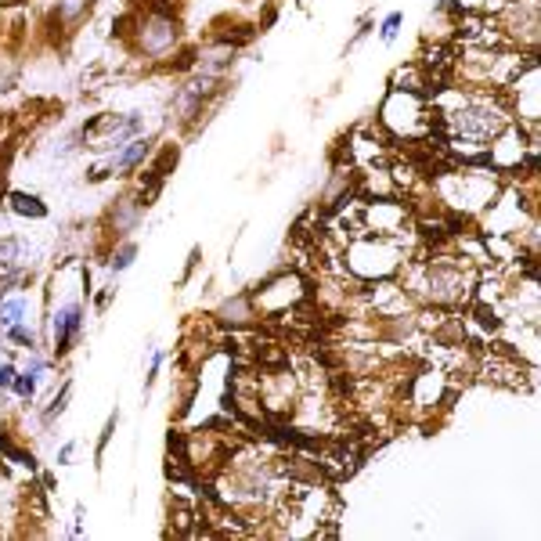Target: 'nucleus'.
<instances>
[{
    "label": "nucleus",
    "mask_w": 541,
    "mask_h": 541,
    "mask_svg": "<svg viewBox=\"0 0 541 541\" xmlns=\"http://www.w3.org/2000/svg\"><path fill=\"white\" fill-rule=\"evenodd\" d=\"M22 314H26V303H22V300H11V303L0 307V325H4V329H11V325H19Z\"/></svg>",
    "instance_id": "7"
},
{
    "label": "nucleus",
    "mask_w": 541,
    "mask_h": 541,
    "mask_svg": "<svg viewBox=\"0 0 541 541\" xmlns=\"http://www.w3.org/2000/svg\"><path fill=\"white\" fill-rule=\"evenodd\" d=\"M15 383V368L11 364H0V387H11Z\"/></svg>",
    "instance_id": "13"
},
{
    "label": "nucleus",
    "mask_w": 541,
    "mask_h": 541,
    "mask_svg": "<svg viewBox=\"0 0 541 541\" xmlns=\"http://www.w3.org/2000/svg\"><path fill=\"white\" fill-rule=\"evenodd\" d=\"M80 325H83V310H80V303H69L58 317H54V343H58V354H62V350H69L73 336L80 332Z\"/></svg>",
    "instance_id": "2"
},
{
    "label": "nucleus",
    "mask_w": 541,
    "mask_h": 541,
    "mask_svg": "<svg viewBox=\"0 0 541 541\" xmlns=\"http://www.w3.org/2000/svg\"><path fill=\"white\" fill-rule=\"evenodd\" d=\"M40 368H43V364L36 361V364H33L29 372H22V375H15V383H11V387H15V390H19L22 397H33V394H36V372H40Z\"/></svg>",
    "instance_id": "6"
},
{
    "label": "nucleus",
    "mask_w": 541,
    "mask_h": 541,
    "mask_svg": "<svg viewBox=\"0 0 541 541\" xmlns=\"http://www.w3.org/2000/svg\"><path fill=\"white\" fill-rule=\"evenodd\" d=\"M451 123H455V130L462 137H491L502 127V116L495 112V108L469 105V108H458V112L451 116Z\"/></svg>",
    "instance_id": "1"
},
{
    "label": "nucleus",
    "mask_w": 541,
    "mask_h": 541,
    "mask_svg": "<svg viewBox=\"0 0 541 541\" xmlns=\"http://www.w3.org/2000/svg\"><path fill=\"white\" fill-rule=\"evenodd\" d=\"M11 209L22 213V216H43V213H47V206H43L36 195H22V191L11 195Z\"/></svg>",
    "instance_id": "5"
},
{
    "label": "nucleus",
    "mask_w": 541,
    "mask_h": 541,
    "mask_svg": "<svg viewBox=\"0 0 541 541\" xmlns=\"http://www.w3.org/2000/svg\"><path fill=\"white\" fill-rule=\"evenodd\" d=\"M80 8H83V0H62V11H65V15H76Z\"/></svg>",
    "instance_id": "14"
},
{
    "label": "nucleus",
    "mask_w": 541,
    "mask_h": 541,
    "mask_svg": "<svg viewBox=\"0 0 541 541\" xmlns=\"http://www.w3.org/2000/svg\"><path fill=\"white\" fill-rule=\"evenodd\" d=\"M134 253H137V246H134V242L120 246V253L112 256V270H127V267H130V260H134Z\"/></svg>",
    "instance_id": "8"
},
{
    "label": "nucleus",
    "mask_w": 541,
    "mask_h": 541,
    "mask_svg": "<svg viewBox=\"0 0 541 541\" xmlns=\"http://www.w3.org/2000/svg\"><path fill=\"white\" fill-rule=\"evenodd\" d=\"M15 256H19V242H15V238H4V242H0V270L11 267Z\"/></svg>",
    "instance_id": "9"
},
{
    "label": "nucleus",
    "mask_w": 541,
    "mask_h": 541,
    "mask_svg": "<svg viewBox=\"0 0 541 541\" xmlns=\"http://www.w3.org/2000/svg\"><path fill=\"white\" fill-rule=\"evenodd\" d=\"M174 36H177V29H174L170 19H148V29L141 26V43H145V51H152V54H159L162 47H170Z\"/></svg>",
    "instance_id": "3"
},
{
    "label": "nucleus",
    "mask_w": 541,
    "mask_h": 541,
    "mask_svg": "<svg viewBox=\"0 0 541 541\" xmlns=\"http://www.w3.org/2000/svg\"><path fill=\"white\" fill-rule=\"evenodd\" d=\"M397 26H401V15H390L387 26H383V40H394V36H397Z\"/></svg>",
    "instance_id": "12"
},
{
    "label": "nucleus",
    "mask_w": 541,
    "mask_h": 541,
    "mask_svg": "<svg viewBox=\"0 0 541 541\" xmlns=\"http://www.w3.org/2000/svg\"><path fill=\"white\" fill-rule=\"evenodd\" d=\"M11 340H19V343L33 347V332H29V329H22V325H11Z\"/></svg>",
    "instance_id": "11"
},
{
    "label": "nucleus",
    "mask_w": 541,
    "mask_h": 541,
    "mask_svg": "<svg viewBox=\"0 0 541 541\" xmlns=\"http://www.w3.org/2000/svg\"><path fill=\"white\" fill-rule=\"evenodd\" d=\"M145 152H148V141L145 137H137V141H130L116 159H112V170H130L134 167V162H141L145 159Z\"/></svg>",
    "instance_id": "4"
},
{
    "label": "nucleus",
    "mask_w": 541,
    "mask_h": 541,
    "mask_svg": "<svg viewBox=\"0 0 541 541\" xmlns=\"http://www.w3.org/2000/svg\"><path fill=\"white\" fill-rule=\"evenodd\" d=\"M69 390H73V387L65 383V387H62V394H58V397H54V404H51V408H47V415H43L47 422H51L54 415H62V411H65V401H69Z\"/></svg>",
    "instance_id": "10"
}]
</instances>
